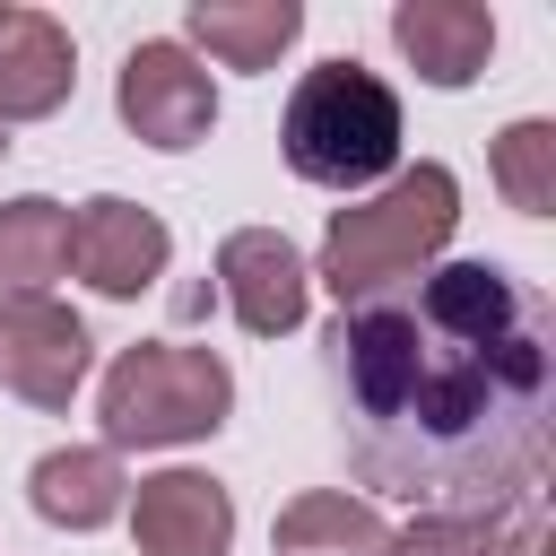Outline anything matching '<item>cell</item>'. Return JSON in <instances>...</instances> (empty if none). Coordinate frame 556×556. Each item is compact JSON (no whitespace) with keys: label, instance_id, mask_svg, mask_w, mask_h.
I'll list each match as a JSON object with an SVG mask.
<instances>
[{"label":"cell","instance_id":"9","mask_svg":"<svg viewBox=\"0 0 556 556\" xmlns=\"http://www.w3.org/2000/svg\"><path fill=\"white\" fill-rule=\"evenodd\" d=\"M130 539L139 556H226L235 547V495L208 469H156L130 486Z\"/></svg>","mask_w":556,"mask_h":556},{"label":"cell","instance_id":"19","mask_svg":"<svg viewBox=\"0 0 556 556\" xmlns=\"http://www.w3.org/2000/svg\"><path fill=\"white\" fill-rule=\"evenodd\" d=\"M0 148H9V139H0Z\"/></svg>","mask_w":556,"mask_h":556},{"label":"cell","instance_id":"2","mask_svg":"<svg viewBox=\"0 0 556 556\" xmlns=\"http://www.w3.org/2000/svg\"><path fill=\"white\" fill-rule=\"evenodd\" d=\"M452 226H460V174L434 165V156H417V165H400L382 191L330 208L313 278H321V287L339 295V313H348V304H365V295H391V287L426 278V269L443 261Z\"/></svg>","mask_w":556,"mask_h":556},{"label":"cell","instance_id":"6","mask_svg":"<svg viewBox=\"0 0 556 556\" xmlns=\"http://www.w3.org/2000/svg\"><path fill=\"white\" fill-rule=\"evenodd\" d=\"M96 374V339L61 295H0V382L26 408H70Z\"/></svg>","mask_w":556,"mask_h":556},{"label":"cell","instance_id":"17","mask_svg":"<svg viewBox=\"0 0 556 556\" xmlns=\"http://www.w3.org/2000/svg\"><path fill=\"white\" fill-rule=\"evenodd\" d=\"M539 530L513 513H417L408 530H391V556H521Z\"/></svg>","mask_w":556,"mask_h":556},{"label":"cell","instance_id":"12","mask_svg":"<svg viewBox=\"0 0 556 556\" xmlns=\"http://www.w3.org/2000/svg\"><path fill=\"white\" fill-rule=\"evenodd\" d=\"M26 504H35V521H52V530H104V521H122V504H130V469H122V452H104V443H61V452H43V460L26 469Z\"/></svg>","mask_w":556,"mask_h":556},{"label":"cell","instance_id":"15","mask_svg":"<svg viewBox=\"0 0 556 556\" xmlns=\"http://www.w3.org/2000/svg\"><path fill=\"white\" fill-rule=\"evenodd\" d=\"M61 269H70V208L52 191L0 200V295H52Z\"/></svg>","mask_w":556,"mask_h":556},{"label":"cell","instance_id":"10","mask_svg":"<svg viewBox=\"0 0 556 556\" xmlns=\"http://www.w3.org/2000/svg\"><path fill=\"white\" fill-rule=\"evenodd\" d=\"M78 87V43L52 9L0 0V130L9 122H52Z\"/></svg>","mask_w":556,"mask_h":556},{"label":"cell","instance_id":"16","mask_svg":"<svg viewBox=\"0 0 556 556\" xmlns=\"http://www.w3.org/2000/svg\"><path fill=\"white\" fill-rule=\"evenodd\" d=\"M486 174H495L504 208L547 217V208H556V122H547V113L504 122V130H495V148H486Z\"/></svg>","mask_w":556,"mask_h":556},{"label":"cell","instance_id":"14","mask_svg":"<svg viewBox=\"0 0 556 556\" xmlns=\"http://www.w3.org/2000/svg\"><path fill=\"white\" fill-rule=\"evenodd\" d=\"M269 556H391V521L374 495L348 486H304L269 521Z\"/></svg>","mask_w":556,"mask_h":556},{"label":"cell","instance_id":"13","mask_svg":"<svg viewBox=\"0 0 556 556\" xmlns=\"http://www.w3.org/2000/svg\"><path fill=\"white\" fill-rule=\"evenodd\" d=\"M304 35V0H191L182 43L217 70H278V52Z\"/></svg>","mask_w":556,"mask_h":556},{"label":"cell","instance_id":"8","mask_svg":"<svg viewBox=\"0 0 556 556\" xmlns=\"http://www.w3.org/2000/svg\"><path fill=\"white\" fill-rule=\"evenodd\" d=\"M217 287H226V304L252 339H287L313 313V261L278 226H235L217 243Z\"/></svg>","mask_w":556,"mask_h":556},{"label":"cell","instance_id":"5","mask_svg":"<svg viewBox=\"0 0 556 556\" xmlns=\"http://www.w3.org/2000/svg\"><path fill=\"white\" fill-rule=\"evenodd\" d=\"M113 113H122V130H130L139 148L182 156V148H200V139L217 130V78H208V61H200L182 35H148V43L122 52Z\"/></svg>","mask_w":556,"mask_h":556},{"label":"cell","instance_id":"11","mask_svg":"<svg viewBox=\"0 0 556 556\" xmlns=\"http://www.w3.org/2000/svg\"><path fill=\"white\" fill-rule=\"evenodd\" d=\"M391 43L408 52V70L426 87L460 96L495 61V9H478V0H400L391 9Z\"/></svg>","mask_w":556,"mask_h":556},{"label":"cell","instance_id":"1","mask_svg":"<svg viewBox=\"0 0 556 556\" xmlns=\"http://www.w3.org/2000/svg\"><path fill=\"white\" fill-rule=\"evenodd\" d=\"M348 452L426 513H513L547 460L556 313L504 261H434L330 330Z\"/></svg>","mask_w":556,"mask_h":556},{"label":"cell","instance_id":"18","mask_svg":"<svg viewBox=\"0 0 556 556\" xmlns=\"http://www.w3.org/2000/svg\"><path fill=\"white\" fill-rule=\"evenodd\" d=\"M521 556H539V539H530V547H521Z\"/></svg>","mask_w":556,"mask_h":556},{"label":"cell","instance_id":"3","mask_svg":"<svg viewBox=\"0 0 556 556\" xmlns=\"http://www.w3.org/2000/svg\"><path fill=\"white\" fill-rule=\"evenodd\" d=\"M400 87L382 70H365L356 52L339 61H313L278 113V156L313 182V191H365V182H391L400 174Z\"/></svg>","mask_w":556,"mask_h":556},{"label":"cell","instance_id":"4","mask_svg":"<svg viewBox=\"0 0 556 556\" xmlns=\"http://www.w3.org/2000/svg\"><path fill=\"white\" fill-rule=\"evenodd\" d=\"M235 417V365L217 348L191 339H139L104 365L96 382V426L104 452H174V443H208Z\"/></svg>","mask_w":556,"mask_h":556},{"label":"cell","instance_id":"7","mask_svg":"<svg viewBox=\"0 0 556 556\" xmlns=\"http://www.w3.org/2000/svg\"><path fill=\"white\" fill-rule=\"evenodd\" d=\"M165 261H174V235H165L156 208L122 200V191H96V200L70 208V269H78L104 304L148 295V287L165 278Z\"/></svg>","mask_w":556,"mask_h":556}]
</instances>
